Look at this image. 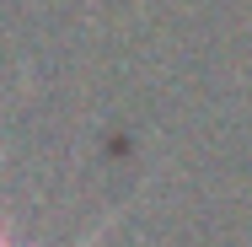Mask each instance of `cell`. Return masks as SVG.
Wrapping results in <instances>:
<instances>
[{"label": "cell", "mask_w": 252, "mask_h": 247, "mask_svg": "<svg viewBox=\"0 0 252 247\" xmlns=\"http://www.w3.org/2000/svg\"><path fill=\"white\" fill-rule=\"evenodd\" d=\"M113 220H118V210H113V215H107V220H102V226H92V231H86V237H81V242H70V247H97V242H102V231H107V226H113ZM0 247H11V237H5V231H0Z\"/></svg>", "instance_id": "cell-1"}]
</instances>
